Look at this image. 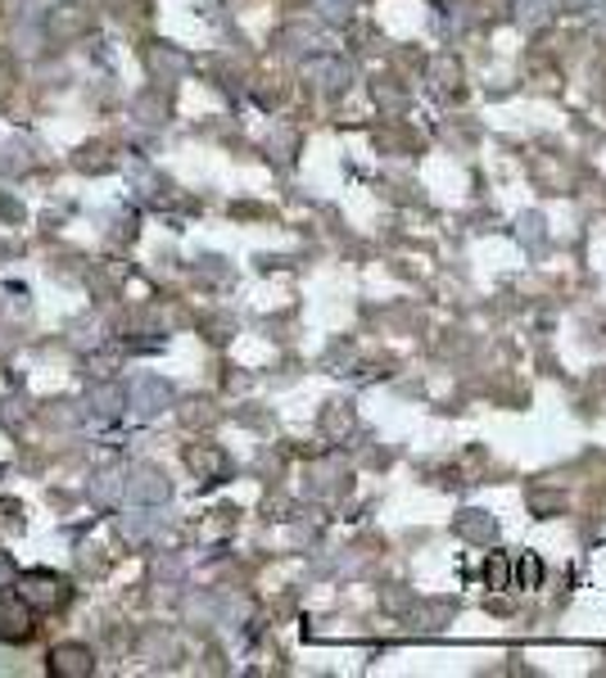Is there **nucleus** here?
Returning a JSON list of instances; mask_svg holds the SVG:
<instances>
[{
	"label": "nucleus",
	"instance_id": "obj_1",
	"mask_svg": "<svg viewBox=\"0 0 606 678\" xmlns=\"http://www.w3.org/2000/svg\"><path fill=\"white\" fill-rule=\"evenodd\" d=\"M69 583L59 579V574H50V570H27V574H19V597L33 606L37 615H54V610H64L69 606Z\"/></svg>",
	"mask_w": 606,
	"mask_h": 678
},
{
	"label": "nucleus",
	"instance_id": "obj_2",
	"mask_svg": "<svg viewBox=\"0 0 606 678\" xmlns=\"http://www.w3.org/2000/svg\"><path fill=\"white\" fill-rule=\"evenodd\" d=\"M33 633H37V610L27 606L19 593L0 589V642L23 646V642H33Z\"/></svg>",
	"mask_w": 606,
	"mask_h": 678
},
{
	"label": "nucleus",
	"instance_id": "obj_3",
	"mask_svg": "<svg viewBox=\"0 0 606 678\" xmlns=\"http://www.w3.org/2000/svg\"><path fill=\"white\" fill-rule=\"evenodd\" d=\"M46 669H50V678H86L96 669V656H90V646H82V642H59Z\"/></svg>",
	"mask_w": 606,
	"mask_h": 678
},
{
	"label": "nucleus",
	"instance_id": "obj_4",
	"mask_svg": "<svg viewBox=\"0 0 606 678\" xmlns=\"http://www.w3.org/2000/svg\"><path fill=\"white\" fill-rule=\"evenodd\" d=\"M132 498H136V503H163V498H168V480H163L159 471H145V467H141V471L132 475Z\"/></svg>",
	"mask_w": 606,
	"mask_h": 678
},
{
	"label": "nucleus",
	"instance_id": "obj_5",
	"mask_svg": "<svg viewBox=\"0 0 606 678\" xmlns=\"http://www.w3.org/2000/svg\"><path fill=\"white\" fill-rule=\"evenodd\" d=\"M168 385H159V380H141L136 389H132V408L141 412V416H155V408L149 403H159V408H168Z\"/></svg>",
	"mask_w": 606,
	"mask_h": 678
},
{
	"label": "nucleus",
	"instance_id": "obj_6",
	"mask_svg": "<svg viewBox=\"0 0 606 678\" xmlns=\"http://www.w3.org/2000/svg\"><path fill=\"white\" fill-rule=\"evenodd\" d=\"M14 579H19V570H14V557H10V552H0V589H10Z\"/></svg>",
	"mask_w": 606,
	"mask_h": 678
}]
</instances>
